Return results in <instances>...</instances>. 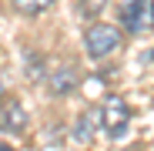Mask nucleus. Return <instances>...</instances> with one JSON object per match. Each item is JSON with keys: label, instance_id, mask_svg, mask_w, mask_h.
I'll use <instances>...</instances> for the list:
<instances>
[{"label": "nucleus", "instance_id": "obj_3", "mask_svg": "<svg viewBox=\"0 0 154 151\" xmlns=\"http://www.w3.org/2000/svg\"><path fill=\"white\" fill-rule=\"evenodd\" d=\"M127 121H131V111H127L124 97L111 94V97L104 101V108H100V128H104V134H107V138H124Z\"/></svg>", "mask_w": 154, "mask_h": 151}, {"label": "nucleus", "instance_id": "obj_9", "mask_svg": "<svg viewBox=\"0 0 154 151\" xmlns=\"http://www.w3.org/2000/svg\"><path fill=\"white\" fill-rule=\"evenodd\" d=\"M27 77H30V81H40V77H44L40 57H37V54H27Z\"/></svg>", "mask_w": 154, "mask_h": 151}, {"label": "nucleus", "instance_id": "obj_12", "mask_svg": "<svg viewBox=\"0 0 154 151\" xmlns=\"http://www.w3.org/2000/svg\"><path fill=\"white\" fill-rule=\"evenodd\" d=\"M151 14H154V7H151Z\"/></svg>", "mask_w": 154, "mask_h": 151}, {"label": "nucleus", "instance_id": "obj_4", "mask_svg": "<svg viewBox=\"0 0 154 151\" xmlns=\"http://www.w3.org/2000/svg\"><path fill=\"white\" fill-rule=\"evenodd\" d=\"M0 131H7V134L27 131V108L14 94H0Z\"/></svg>", "mask_w": 154, "mask_h": 151}, {"label": "nucleus", "instance_id": "obj_5", "mask_svg": "<svg viewBox=\"0 0 154 151\" xmlns=\"http://www.w3.org/2000/svg\"><path fill=\"white\" fill-rule=\"evenodd\" d=\"M47 87H50V94H70L77 87V71L70 64H60L54 71H47Z\"/></svg>", "mask_w": 154, "mask_h": 151}, {"label": "nucleus", "instance_id": "obj_13", "mask_svg": "<svg viewBox=\"0 0 154 151\" xmlns=\"http://www.w3.org/2000/svg\"><path fill=\"white\" fill-rule=\"evenodd\" d=\"M0 94H4V91H0Z\"/></svg>", "mask_w": 154, "mask_h": 151}, {"label": "nucleus", "instance_id": "obj_1", "mask_svg": "<svg viewBox=\"0 0 154 151\" xmlns=\"http://www.w3.org/2000/svg\"><path fill=\"white\" fill-rule=\"evenodd\" d=\"M84 47H87L91 61H104L121 47V30L111 27V24H91L87 34H84Z\"/></svg>", "mask_w": 154, "mask_h": 151}, {"label": "nucleus", "instance_id": "obj_7", "mask_svg": "<svg viewBox=\"0 0 154 151\" xmlns=\"http://www.w3.org/2000/svg\"><path fill=\"white\" fill-rule=\"evenodd\" d=\"M54 0H14V7L20 10V14H27V17H34V14H44Z\"/></svg>", "mask_w": 154, "mask_h": 151}, {"label": "nucleus", "instance_id": "obj_8", "mask_svg": "<svg viewBox=\"0 0 154 151\" xmlns=\"http://www.w3.org/2000/svg\"><path fill=\"white\" fill-rule=\"evenodd\" d=\"M104 7H107V0H81V14L84 17H97Z\"/></svg>", "mask_w": 154, "mask_h": 151}, {"label": "nucleus", "instance_id": "obj_11", "mask_svg": "<svg viewBox=\"0 0 154 151\" xmlns=\"http://www.w3.org/2000/svg\"><path fill=\"white\" fill-rule=\"evenodd\" d=\"M131 151H141V148H131Z\"/></svg>", "mask_w": 154, "mask_h": 151}, {"label": "nucleus", "instance_id": "obj_10", "mask_svg": "<svg viewBox=\"0 0 154 151\" xmlns=\"http://www.w3.org/2000/svg\"><path fill=\"white\" fill-rule=\"evenodd\" d=\"M0 151H14V148H7V144H0Z\"/></svg>", "mask_w": 154, "mask_h": 151}, {"label": "nucleus", "instance_id": "obj_6", "mask_svg": "<svg viewBox=\"0 0 154 151\" xmlns=\"http://www.w3.org/2000/svg\"><path fill=\"white\" fill-rule=\"evenodd\" d=\"M97 128H100V108H87L81 118H77V128H74V138L81 141V144H87L94 134H97Z\"/></svg>", "mask_w": 154, "mask_h": 151}, {"label": "nucleus", "instance_id": "obj_2", "mask_svg": "<svg viewBox=\"0 0 154 151\" xmlns=\"http://www.w3.org/2000/svg\"><path fill=\"white\" fill-rule=\"evenodd\" d=\"M117 17L127 34H141V30L154 27V14L147 7V0H117Z\"/></svg>", "mask_w": 154, "mask_h": 151}]
</instances>
